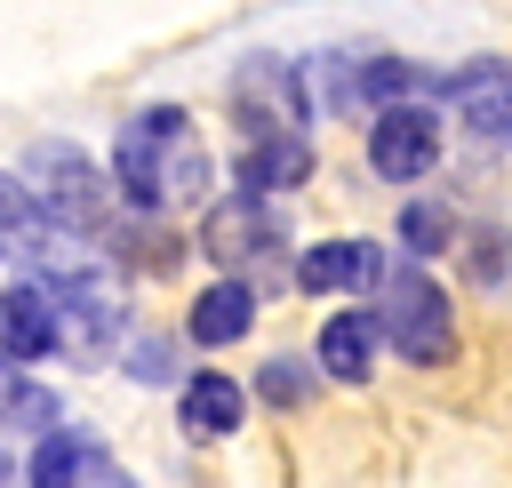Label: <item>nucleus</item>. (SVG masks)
Wrapping results in <instances>:
<instances>
[{
  "label": "nucleus",
  "instance_id": "obj_17",
  "mask_svg": "<svg viewBox=\"0 0 512 488\" xmlns=\"http://www.w3.org/2000/svg\"><path fill=\"white\" fill-rule=\"evenodd\" d=\"M256 392H264L272 408H296V400L312 392V376H304L296 360H264V376H256Z\"/></svg>",
  "mask_w": 512,
  "mask_h": 488
},
{
  "label": "nucleus",
  "instance_id": "obj_18",
  "mask_svg": "<svg viewBox=\"0 0 512 488\" xmlns=\"http://www.w3.org/2000/svg\"><path fill=\"white\" fill-rule=\"evenodd\" d=\"M56 416V392H40V384H24V376H8V424H24V432H40Z\"/></svg>",
  "mask_w": 512,
  "mask_h": 488
},
{
  "label": "nucleus",
  "instance_id": "obj_13",
  "mask_svg": "<svg viewBox=\"0 0 512 488\" xmlns=\"http://www.w3.org/2000/svg\"><path fill=\"white\" fill-rule=\"evenodd\" d=\"M96 464H104V440L96 432H48L24 472H32V488H80Z\"/></svg>",
  "mask_w": 512,
  "mask_h": 488
},
{
  "label": "nucleus",
  "instance_id": "obj_2",
  "mask_svg": "<svg viewBox=\"0 0 512 488\" xmlns=\"http://www.w3.org/2000/svg\"><path fill=\"white\" fill-rule=\"evenodd\" d=\"M56 232H80V240H96V232H112V192H104V176L80 160V152H64V144H40L16 176H8Z\"/></svg>",
  "mask_w": 512,
  "mask_h": 488
},
{
  "label": "nucleus",
  "instance_id": "obj_16",
  "mask_svg": "<svg viewBox=\"0 0 512 488\" xmlns=\"http://www.w3.org/2000/svg\"><path fill=\"white\" fill-rule=\"evenodd\" d=\"M400 240H408L416 256H432V248L456 240V216H448L440 200H408V208H400Z\"/></svg>",
  "mask_w": 512,
  "mask_h": 488
},
{
  "label": "nucleus",
  "instance_id": "obj_10",
  "mask_svg": "<svg viewBox=\"0 0 512 488\" xmlns=\"http://www.w3.org/2000/svg\"><path fill=\"white\" fill-rule=\"evenodd\" d=\"M376 344H384L376 312H336V320L320 328V368H328L336 384H360V376L376 368Z\"/></svg>",
  "mask_w": 512,
  "mask_h": 488
},
{
  "label": "nucleus",
  "instance_id": "obj_15",
  "mask_svg": "<svg viewBox=\"0 0 512 488\" xmlns=\"http://www.w3.org/2000/svg\"><path fill=\"white\" fill-rule=\"evenodd\" d=\"M304 80H312L304 96H312L320 112H352V104L368 96V64H352V56H312Z\"/></svg>",
  "mask_w": 512,
  "mask_h": 488
},
{
  "label": "nucleus",
  "instance_id": "obj_4",
  "mask_svg": "<svg viewBox=\"0 0 512 488\" xmlns=\"http://www.w3.org/2000/svg\"><path fill=\"white\" fill-rule=\"evenodd\" d=\"M376 328H384V344H400V360H424V368H440L456 352V312H448L440 280L416 264H392V280L376 288Z\"/></svg>",
  "mask_w": 512,
  "mask_h": 488
},
{
  "label": "nucleus",
  "instance_id": "obj_5",
  "mask_svg": "<svg viewBox=\"0 0 512 488\" xmlns=\"http://www.w3.org/2000/svg\"><path fill=\"white\" fill-rule=\"evenodd\" d=\"M200 248H208L216 272H280V256H288V224H280V208L232 192V200H216V208L200 216Z\"/></svg>",
  "mask_w": 512,
  "mask_h": 488
},
{
  "label": "nucleus",
  "instance_id": "obj_7",
  "mask_svg": "<svg viewBox=\"0 0 512 488\" xmlns=\"http://www.w3.org/2000/svg\"><path fill=\"white\" fill-rule=\"evenodd\" d=\"M368 160H376V176H392V184H416V176L440 160V120H432L424 104H400V112H384V120L368 128Z\"/></svg>",
  "mask_w": 512,
  "mask_h": 488
},
{
  "label": "nucleus",
  "instance_id": "obj_12",
  "mask_svg": "<svg viewBox=\"0 0 512 488\" xmlns=\"http://www.w3.org/2000/svg\"><path fill=\"white\" fill-rule=\"evenodd\" d=\"M312 176V152L296 144V136H256L248 152H240V192L248 200H264V192H280V184H304Z\"/></svg>",
  "mask_w": 512,
  "mask_h": 488
},
{
  "label": "nucleus",
  "instance_id": "obj_3",
  "mask_svg": "<svg viewBox=\"0 0 512 488\" xmlns=\"http://www.w3.org/2000/svg\"><path fill=\"white\" fill-rule=\"evenodd\" d=\"M48 304H56V336L72 360H112V336H128V288L104 272V264H64L40 280Z\"/></svg>",
  "mask_w": 512,
  "mask_h": 488
},
{
  "label": "nucleus",
  "instance_id": "obj_19",
  "mask_svg": "<svg viewBox=\"0 0 512 488\" xmlns=\"http://www.w3.org/2000/svg\"><path fill=\"white\" fill-rule=\"evenodd\" d=\"M128 368H136V376H168L176 360H168V344H136V352H128Z\"/></svg>",
  "mask_w": 512,
  "mask_h": 488
},
{
  "label": "nucleus",
  "instance_id": "obj_11",
  "mask_svg": "<svg viewBox=\"0 0 512 488\" xmlns=\"http://www.w3.org/2000/svg\"><path fill=\"white\" fill-rule=\"evenodd\" d=\"M256 320V288L248 280H208L192 304V344H240Z\"/></svg>",
  "mask_w": 512,
  "mask_h": 488
},
{
  "label": "nucleus",
  "instance_id": "obj_20",
  "mask_svg": "<svg viewBox=\"0 0 512 488\" xmlns=\"http://www.w3.org/2000/svg\"><path fill=\"white\" fill-rule=\"evenodd\" d=\"M80 488H136V480H128V472H120V464H96V472H88V480H80Z\"/></svg>",
  "mask_w": 512,
  "mask_h": 488
},
{
  "label": "nucleus",
  "instance_id": "obj_8",
  "mask_svg": "<svg viewBox=\"0 0 512 488\" xmlns=\"http://www.w3.org/2000/svg\"><path fill=\"white\" fill-rule=\"evenodd\" d=\"M384 280H392V272H384V248H376V240H320V248L296 256V288H312V296L384 288Z\"/></svg>",
  "mask_w": 512,
  "mask_h": 488
},
{
  "label": "nucleus",
  "instance_id": "obj_6",
  "mask_svg": "<svg viewBox=\"0 0 512 488\" xmlns=\"http://www.w3.org/2000/svg\"><path fill=\"white\" fill-rule=\"evenodd\" d=\"M448 104L464 112V128L480 144H512V56H472L448 80Z\"/></svg>",
  "mask_w": 512,
  "mask_h": 488
},
{
  "label": "nucleus",
  "instance_id": "obj_1",
  "mask_svg": "<svg viewBox=\"0 0 512 488\" xmlns=\"http://www.w3.org/2000/svg\"><path fill=\"white\" fill-rule=\"evenodd\" d=\"M112 176H120V192H128L136 208H152V216L200 208V200H208V144L192 136V120H184L176 104H160V112H136V120L120 128ZM208 208H216V200H208Z\"/></svg>",
  "mask_w": 512,
  "mask_h": 488
},
{
  "label": "nucleus",
  "instance_id": "obj_9",
  "mask_svg": "<svg viewBox=\"0 0 512 488\" xmlns=\"http://www.w3.org/2000/svg\"><path fill=\"white\" fill-rule=\"evenodd\" d=\"M0 344H8V360H40V352L64 344V336H56V304H48L40 280H16V288H8V304H0Z\"/></svg>",
  "mask_w": 512,
  "mask_h": 488
},
{
  "label": "nucleus",
  "instance_id": "obj_14",
  "mask_svg": "<svg viewBox=\"0 0 512 488\" xmlns=\"http://www.w3.org/2000/svg\"><path fill=\"white\" fill-rule=\"evenodd\" d=\"M240 416H248V400H240L232 376H192V384H184V432H192V440H216V432H232Z\"/></svg>",
  "mask_w": 512,
  "mask_h": 488
}]
</instances>
